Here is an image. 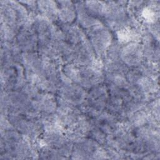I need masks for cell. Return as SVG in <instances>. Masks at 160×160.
I'll return each mask as SVG.
<instances>
[{"mask_svg": "<svg viewBox=\"0 0 160 160\" xmlns=\"http://www.w3.org/2000/svg\"><path fill=\"white\" fill-rule=\"evenodd\" d=\"M34 158H38V151L29 138L14 128L1 131V159Z\"/></svg>", "mask_w": 160, "mask_h": 160, "instance_id": "6da1fadb", "label": "cell"}, {"mask_svg": "<svg viewBox=\"0 0 160 160\" xmlns=\"http://www.w3.org/2000/svg\"><path fill=\"white\" fill-rule=\"evenodd\" d=\"M61 71L69 79L86 91L104 82L103 69L96 66H83L67 63L62 66Z\"/></svg>", "mask_w": 160, "mask_h": 160, "instance_id": "7a4b0ae2", "label": "cell"}, {"mask_svg": "<svg viewBox=\"0 0 160 160\" xmlns=\"http://www.w3.org/2000/svg\"><path fill=\"white\" fill-rule=\"evenodd\" d=\"M1 23H4L17 31L31 19V15L19 1H0Z\"/></svg>", "mask_w": 160, "mask_h": 160, "instance_id": "3957f363", "label": "cell"}, {"mask_svg": "<svg viewBox=\"0 0 160 160\" xmlns=\"http://www.w3.org/2000/svg\"><path fill=\"white\" fill-rule=\"evenodd\" d=\"M109 98L108 87L102 82L87 91L85 101L80 106V109L86 116L91 118L97 113L105 111Z\"/></svg>", "mask_w": 160, "mask_h": 160, "instance_id": "277c9868", "label": "cell"}, {"mask_svg": "<svg viewBox=\"0 0 160 160\" xmlns=\"http://www.w3.org/2000/svg\"><path fill=\"white\" fill-rule=\"evenodd\" d=\"M70 158L74 159H109L106 148L88 137L79 139L73 142Z\"/></svg>", "mask_w": 160, "mask_h": 160, "instance_id": "5b68a950", "label": "cell"}, {"mask_svg": "<svg viewBox=\"0 0 160 160\" xmlns=\"http://www.w3.org/2000/svg\"><path fill=\"white\" fill-rule=\"evenodd\" d=\"M96 56L102 60L114 39L113 32L102 22L85 31Z\"/></svg>", "mask_w": 160, "mask_h": 160, "instance_id": "8992f818", "label": "cell"}, {"mask_svg": "<svg viewBox=\"0 0 160 160\" xmlns=\"http://www.w3.org/2000/svg\"><path fill=\"white\" fill-rule=\"evenodd\" d=\"M26 82L25 70L19 63L1 66V91L20 90Z\"/></svg>", "mask_w": 160, "mask_h": 160, "instance_id": "52a82bcc", "label": "cell"}, {"mask_svg": "<svg viewBox=\"0 0 160 160\" xmlns=\"http://www.w3.org/2000/svg\"><path fill=\"white\" fill-rule=\"evenodd\" d=\"M86 94L87 91L85 89L72 82L62 73L61 81L56 92L58 98L69 104L78 107L85 101Z\"/></svg>", "mask_w": 160, "mask_h": 160, "instance_id": "ba28073f", "label": "cell"}, {"mask_svg": "<svg viewBox=\"0 0 160 160\" xmlns=\"http://www.w3.org/2000/svg\"><path fill=\"white\" fill-rule=\"evenodd\" d=\"M16 42L22 52H34L38 50V38L31 19L17 32Z\"/></svg>", "mask_w": 160, "mask_h": 160, "instance_id": "9c48e42d", "label": "cell"}, {"mask_svg": "<svg viewBox=\"0 0 160 160\" xmlns=\"http://www.w3.org/2000/svg\"><path fill=\"white\" fill-rule=\"evenodd\" d=\"M120 59L128 68H137L145 60L141 42H131L122 46Z\"/></svg>", "mask_w": 160, "mask_h": 160, "instance_id": "30bf717a", "label": "cell"}, {"mask_svg": "<svg viewBox=\"0 0 160 160\" xmlns=\"http://www.w3.org/2000/svg\"><path fill=\"white\" fill-rule=\"evenodd\" d=\"M32 99V108L40 116L56 113L58 108V99L55 94L39 92Z\"/></svg>", "mask_w": 160, "mask_h": 160, "instance_id": "8fae6325", "label": "cell"}, {"mask_svg": "<svg viewBox=\"0 0 160 160\" xmlns=\"http://www.w3.org/2000/svg\"><path fill=\"white\" fill-rule=\"evenodd\" d=\"M89 120L92 125L98 128L107 135L114 132L121 124L117 118L106 111L98 112Z\"/></svg>", "mask_w": 160, "mask_h": 160, "instance_id": "7c38bea8", "label": "cell"}, {"mask_svg": "<svg viewBox=\"0 0 160 160\" xmlns=\"http://www.w3.org/2000/svg\"><path fill=\"white\" fill-rule=\"evenodd\" d=\"M141 42L143 47L145 60L155 63H159V40L156 39L150 33H149L147 31L144 29Z\"/></svg>", "mask_w": 160, "mask_h": 160, "instance_id": "4fadbf2b", "label": "cell"}, {"mask_svg": "<svg viewBox=\"0 0 160 160\" xmlns=\"http://www.w3.org/2000/svg\"><path fill=\"white\" fill-rule=\"evenodd\" d=\"M56 23L62 31L65 41L71 45L78 44L88 38L85 31L76 23Z\"/></svg>", "mask_w": 160, "mask_h": 160, "instance_id": "5bb4252c", "label": "cell"}, {"mask_svg": "<svg viewBox=\"0 0 160 160\" xmlns=\"http://www.w3.org/2000/svg\"><path fill=\"white\" fill-rule=\"evenodd\" d=\"M21 64L26 74H40L42 70L43 59L38 52H23Z\"/></svg>", "mask_w": 160, "mask_h": 160, "instance_id": "9a60e30c", "label": "cell"}, {"mask_svg": "<svg viewBox=\"0 0 160 160\" xmlns=\"http://www.w3.org/2000/svg\"><path fill=\"white\" fill-rule=\"evenodd\" d=\"M58 8V21L62 24L74 23L76 19V8L71 1H56Z\"/></svg>", "mask_w": 160, "mask_h": 160, "instance_id": "2e32d148", "label": "cell"}, {"mask_svg": "<svg viewBox=\"0 0 160 160\" xmlns=\"http://www.w3.org/2000/svg\"><path fill=\"white\" fill-rule=\"evenodd\" d=\"M74 4L76 8V24L84 31L102 22L87 11L84 6L83 1H75Z\"/></svg>", "mask_w": 160, "mask_h": 160, "instance_id": "e0dca14e", "label": "cell"}, {"mask_svg": "<svg viewBox=\"0 0 160 160\" xmlns=\"http://www.w3.org/2000/svg\"><path fill=\"white\" fill-rule=\"evenodd\" d=\"M38 14L45 17L52 22L58 21V8L56 1L41 0L37 1Z\"/></svg>", "mask_w": 160, "mask_h": 160, "instance_id": "ac0fdd59", "label": "cell"}, {"mask_svg": "<svg viewBox=\"0 0 160 160\" xmlns=\"http://www.w3.org/2000/svg\"><path fill=\"white\" fill-rule=\"evenodd\" d=\"M84 6L87 11L93 17L102 21L103 18L106 1H83Z\"/></svg>", "mask_w": 160, "mask_h": 160, "instance_id": "d6986e66", "label": "cell"}, {"mask_svg": "<svg viewBox=\"0 0 160 160\" xmlns=\"http://www.w3.org/2000/svg\"><path fill=\"white\" fill-rule=\"evenodd\" d=\"M122 45L115 39L107 50L102 59L103 61H112L120 59V52Z\"/></svg>", "mask_w": 160, "mask_h": 160, "instance_id": "ffe728a7", "label": "cell"}, {"mask_svg": "<svg viewBox=\"0 0 160 160\" xmlns=\"http://www.w3.org/2000/svg\"><path fill=\"white\" fill-rule=\"evenodd\" d=\"M17 31L4 23H1V42H11L15 41Z\"/></svg>", "mask_w": 160, "mask_h": 160, "instance_id": "44dd1931", "label": "cell"}, {"mask_svg": "<svg viewBox=\"0 0 160 160\" xmlns=\"http://www.w3.org/2000/svg\"><path fill=\"white\" fill-rule=\"evenodd\" d=\"M88 137L93 139L100 145L103 146H105L107 134L104 133L102 131H101L100 129L93 125L92 126V128H91L89 132Z\"/></svg>", "mask_w": 160, "mask_h": 160, "instance_id": "7402d4cb", "label": "cell"}]
</instances>
